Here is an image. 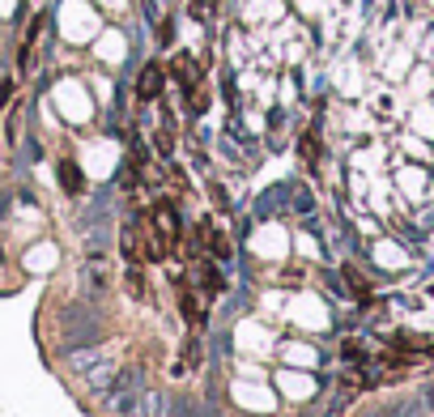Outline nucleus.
Instances as JSON below:
<instances>
[{"instance_id": "nucleus-1", "label": "nucleus", "mask_w": 434, "mask_h": 417, "mask_svg": "<svg viewBox=\"0 0 434 417\" xmlns=\"http://www.w3.org/2000/svg\"><path fill=\"white\" fill-rule=\"evenodd\" d=\"M175 281H179V311H183V320H188V324H192V328L200 332V328H205V303H200L205 294H200V290H192L183 273H179Z\"/></svg>"}, {"instance_id": "nucleus-2", "label": "nucleus", "mask_w": 434, "mask_h": 417, "mask_svg": "<svg viewBox=\"0 0 434 417\" xmlns=\"http://www.w3.org/2000/svg\"><path fill=\"white\" fill-rule=\"evenodd\" d=\"M162 85H166V64L153 60V64H145L141 77H136V98H141V102H153V98L162 94Z\"/></svg>"}, {"instance_id": "nucleus-3", "label": "nucleus", "mask_w": 434, "mask_h": 417, "mask_svg": "<svg viewBox=\"0 0 434 417\" xmlns=\"http://www.w3.org/2000/svg\"><path fill=\"white\" fill-rule=\"evenodd\" d=\"M179 85H183V94L192 98L196 94V81H200V64H196V55H188V51H179L175 60H170V68H166Z\"/></svg>"}, {"instance_id": "nucleus-4", "label": "nucleus", "mask_w": 434, "mask_h": 417, "mask_svg": "<svg viewBox=\"0 0 434 417\" xmlns=\"http://www.w3.org/2000/svg\"><path fill=\"white\" fill-rule=\"evenodd\" d=\"M43 26H47V17H34V21H30V34H26L21 55H17V68H21V72H30V64H34V47H38V38H43Z\"/></svg>"}, {"instance_id": "nucleus-5", "label": "nucleus", "mask_w": 434, "mask_h": 417, "mask_svg": "<svg viewBox=\"0 0 434 417\" xmlns=\"http://www.w3.org/2000/svg\"><path fill=\"white\" fill-rule=\"evenodd\" d=\"M55 175H60V188H64L68 196H81V188H85V179H81V170H77V162H68V158H64V162L55 166Z\"/></svg>"}, {"instance_id": "nucleus-6", "label": "nucleus", "mask_w": 434, "mask_h": 417, "mask_svg": "<svg viewBox=\"0 0 434 417\" xmlns=\"http://www.w3.org/2000/svg\"><path fill=\"white\" fill-rule=\"evenodd\" d=\"M298 158H303L311 170L320 166V132H315V128H307V132H303V141H298Z\"/></svg>"}, {"instance_id": "nucleus-7", "label": "nucleus", "mask_w": 434, "mask_h": 417, "mask_svg": "<svg viewBox=\"0 0 434 417\" xmlns=\"http://www.w3.org/2000/svg\"><path fill=\"white\" fill-rule=\"evenodd\" d=\"M345 281H349V290H354V298H358V303H367V298H371V281H367L354 264H345Z\"/></svg>"}, {"instance_id": "nucleus-8", "label": "nucleus", "mask_w": 434, "mask_h": 417, "mask_svg": "<svg viewBox=\"0 0 434 417\" xmlns=\"http://www.w3.org/2000/svg\"><path fill=\"white\" fill-rule=\"evenodd\" d=\"M188 9H192V17H200V21H209V17L217 13V0H192Z\"/></svg>"}, {"instance_id": "nucleus-9", "label": "nucleus", "mask_w": 434, "mask_h": 417, "mask_svg": "<svg viewBox=\"0 0 434 417\" xmlns=\"http://www.w3.org/2000/svg\"><path fill=\"white\" fill-rule=\"evenodd\" d=\"M341 354H345L349 362H362V367H367V358H362V345H358V341H345V345H341Z\"/></svg>"}, {"instance_id": "nucleus-10", "label": "nucleus", "mask_w": 434, "mask_h": 417, "mask_svg": "<svg viewBox=\"0 0 434 417\" xmlns=\"http://www.w3.org/2000/svg\"><path fill=\"white\" fill-rule=\"evenodd\" d=\"M170 34H175V26H170V21H162V26H158V38H162V43H170Z\"/></svg>"}]
</instances>
